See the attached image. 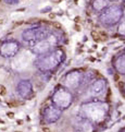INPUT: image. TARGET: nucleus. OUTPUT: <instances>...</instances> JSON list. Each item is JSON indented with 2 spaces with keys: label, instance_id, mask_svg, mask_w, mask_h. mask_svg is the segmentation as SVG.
Returning <instances> with one entry per match:
<instances>
[{
  "label": "nucleus",
  "instance_id": "f257e3e1",
  "mask_svg": "<svg viewBox=\"0 0 125 132\" xmlns=\"http://www.w3.org/2000/svg\"><path fill=\"white\" fill-rule=\"evenodd\" d=\"M122 15H123V9L121 7H113L104 13L103 20L108 24H114V23L120 21Z\"/></svg>",
  "mask_w": 125,
  "mask_h": 132
},
{
  "label": "nucleus",
  "instance_id": "f03ea898",
  "mask_svg": "<svg viewBox=\"0 0 125 132\" xmlns=\"http://www.w3.org/2000/svg\"><path fill=\"white\" fill-rule=\"evenodd\" d=\"M115 67H117V70H118V72H119L120 74L125 75V54L121 55V56H120V57L118 58Z\"/></svg>",
  "mask_w": 125,
  "mask_h": 132
},
{
  "label": "nucleus",
  "instance_id": "7ed1b4c3",
  "mask_svg": "<svg viewBox=\"0 0 125 132\" xmlns=\"http://www.w3.org/2000/svg\"><path fill=\"white\" fill-rule=\"evenodd\" d=\"M119 35L125 36V19L122 21V23L119 26Z\"/></svg>",
  "mask_w": 125,
  "mask_h": 132
},
{
  "label": "nucleus",
  "instance_id": "20e7f679",
  "mask_svg": "<svg viewBox=\"0 0 125 132\" xmlns=\"http://www.w3.org/2000/svg\"><path fill=\"white\" fill-rule=\"evenodd\" d=\"M7 94V88L4 87L3 85H0V95H2V96H4Z\"/></svg>",
  "mask_w": 125,
  "mask_h": 132
},
{
  "label": "nucleus",
  "instance_id": "39448f33",
  "mask_svg": "<svg viewBox=\"0 0 125 132\" xmlns=\"http://www.w3.org/2000/svg\"><path fill=\"white\" fill-rule=\"evenodd\" d=\"M52 26L54 27V29H57V30H61V27H62L61 23H59V22H53L52 23Z\"/></svg>",
  "mask_w": 125,
  "mask_h": 132
},
{
  "label": "nucleus",
  "instance_id": "423d86ee",
  "mask_svg": "<svg viewBox=\"0 0 125 132\" xmlns=\"http://www.w3.org/2000/svg\"><path fill=\"white\" fill-rule=\"evenodd\" d=\"M7 116H8L9 118H13V117H14V114H13V112H8Z\"/></svg>",
  "mask_w": 125,
  "mask_h": 132
},
{
  "label": "nucleus",
  "instance_id": "0eeeda50",
  "mask_svg": "<svg viewBox=\"0 0 125 132\" xmlns=\"http://www.w3.org/2000/svg\"><path fill=\"white\" fill-rule=\"evenodd\" d=\"M54 16H55L54 13H50V14H49V18H50V19H53Z\"/></svg>",
  "mask_w": 125,
  "mask_h": 132
},
{
  "label": "nucleus",
  "instance_id": "6e6552de",
  "mask_svg": "<svg viewBox=\"0 0 125 132\" xmlns=\"http://www.w3.org/2000/svg\"><path fill=\"white\" fill-rule=\"evenodd\" d=\"M50 129H48V128H43V131H49Z\"/></svg>",
  "mask_w": 125,
  "mask_h": 132
},
{
  "label": "nucleus",
  "instance_id": "1a4fd4ad",
  "mask_svg": "<svg viewBox=\"0 0 125 132\" xmlns=\"http://www.w3.org/2000/svg\"><path fill=\"white\" fill-rule=\"evenodd\" d=\"M122 87H123V91H124V93H125V83L123 84V86H122Z\"/></svg>",
  "mask_w": 125,
  "mask_h": 132
},
{
  "label": "nucleus",
  "instance_id": "9d476101",
  "mask_svg": "<svg viewBox=\"0 0 125 132\" xmlns=\"http://www.w3.org/2000/svg\"><path fill=\"white\" fill-rule=\"evenodd\" d=\"M0 123H4V122H3V120H1V119H0Z\"/></svg>",
  "mask_w": 125,
  "mask_h": 132
},
{
  "label": "nucleus",
  "instance_id": "9b49d317",
  "mask_svg": "<svg viewBox=\"0 0 125 132\" xmlns=\"http://www.w3.org/2000/svg\"><path fill=\"white\" fill-rule=\"evenodd\" d=\"M0 102H1V100H0Z\"/></svg>",
  "mask_w": 125,
  "mask_h": 132
},
{
  "label": "nucleus",
  "instance_id": "f8f14e48",
  "mask_svg": "<svg viewBox=\"0 0 125 132\" xmlns=\"http://www.w3.org/2000/svg\"><path fill=\"white\" fill-rule=\"evenodd\" d=\"M0 1H1V0H0Z\"/></svg>",
  "mask_w": 125,
  "mask_h": 132
},
{
  "label": "nucleus",
  "instance_id": "ddd939ff",
  "mask_svg": "<svg viewBox=\"0 0 125 132\" xmlns=\"http://www.w3.org/2000/svg\"><path fill=\"white\" fill-rule=\"evenodd\" d=\"M124 1H125V0H124Z\"/></svg>",
  "mask_w": 125,
  "mask_h": 132
}]
</instances>
